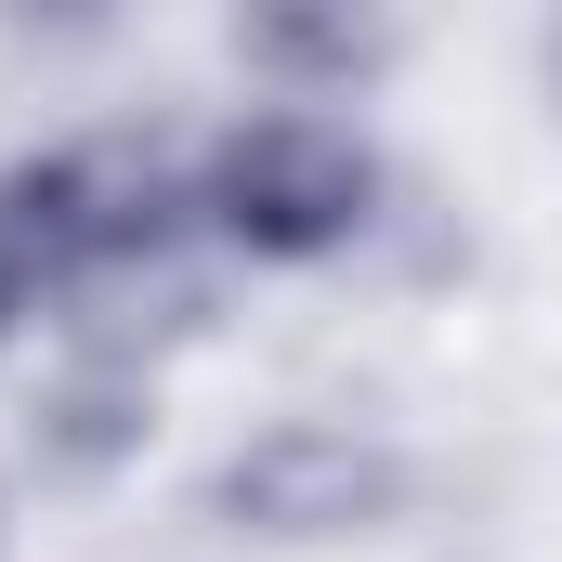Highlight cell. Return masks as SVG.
Segmentation results:
<instances>
[{
    "label": "cell",
    "instance_id": "6da1fadb",
    "mask_svg": "<svg viewBox=\"0 0 562 562\" xmlns=\"http://www.w3.org/2000/svg\"><path fill=\"white\" fill-rule=\"evenodd\" d=\"M196 210H210V236H236L249 262H327V249L367 236L380 157H367L353 119H327V105H249L236 132L210 144Z\"/></svg>",
    "mask_w": 562,
    "mask_h": 562
},
{
    "label": "cell",
    "instance_id": "7a4b0ae2",
    "mask_svg": "<svg viewBox=\"0 0 562 562\" xmlns=\"http://www.w3.org/2000/svg\"><path fill=\"white\" fill-rule=\"evenodd\" d=\"M393 497H406V458L380 431H340V419H276L210 484V510L249 524V537H367Z\"/></svg>",
    "mask_w": 562,
    "mask_h": 562
}]
</instances>
